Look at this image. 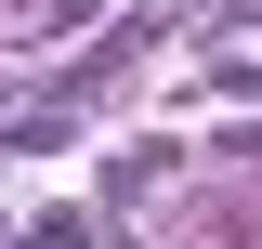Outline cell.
<instances>
[{
  "mask_svg": "<svg viewBox=\"0 0 262 249\" xmlns=\"http://www.w3.org/2000/svg\"><path fill=\"white\" fill-rule=\"evenodd\" d=\"M118 27V0H53V13H13V27H0V53L27 66V53H79V39H105Z\"/></svg>",
  "mask_w": 262,
  "mask_h": 249,
  "instance_id": "cell-1",
  "label": "cell"
}]
</instances>
